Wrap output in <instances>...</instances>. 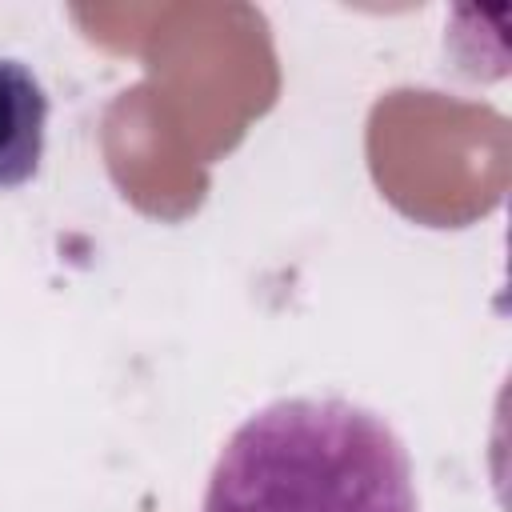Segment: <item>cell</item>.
I'll return each instance as SVG.
<instances>
[{"instance_id": "obj_1", "label": "cell", "mask_w": 512, "mask_h": 512, "mask_svg": "<svg viewBox=\"0 0 512 512\" xmlns=\"http://www.w3.org/2000/svg\"><path fill=\"white\" fill-rule=\"evenodd\" d=\"M200 512H420L396 428L344 396H284L220 448Z\"/></svg>"}, {"instance_id": "obj_2", "label": "cell", "mask_w": 512, "mask_h": 512, "mask_svg": "<svg viewBox=\"0 0 512 512\" xmlns=\"http://www.w3.org/2000/svg\"><path fill=\"white\" fill-rule=\"evenodd\" d=\"M48 136V96L24 60L0 56V192L40 172Z\"/></svg>"}]
</instances>
